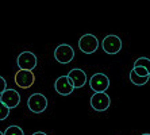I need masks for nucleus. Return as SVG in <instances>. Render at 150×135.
Instances as JSON below:
<instances>
[{"mask_svg": "<svg viewBox=\"0 0 150 135\" xmlns=\"http://www.w3.org/2000/svg\"><path fill=\"white\" fill-rule=\"evenodd\" d=\"M101 47L107 54H116L122 50V39L118 35H107L101 42Z\"/></svg>", "mask_w": 150, "mask_h": 135, "instance_id": "obj_4", "label": "nucleus"}, {"mask_svg": "<svg viewBox=\"0 0 150 135\" xmlns=\"http://www.w3.org/2000/svg\"><path fill=\"white\" fill-rule=\"evenodd\" d=\"M4 135H25V132L19 126H10L6 128Z\"/></svg>", "mask_w": 150, "mask_h": 135, "instance_id": "obj_14", "label": "nucleus"}, {"mask_svg": "<svg viewBox=\"0 0 150 135\" xmlns=\"http://www.w3.org/2000/svg\"><path fill=\"white\" fill-rule=\"evenodd\" d=\"M68 77H69L70 83H72V85H73L74 89H79V88H83L84 85H85V83H87V73L84 72L83 69H77V68H74V69H72L69 73L67 74Z\"/></svg>", "mask_w": 150, "mask_h": 135, "instance_id": "obj_10", "label": "nucleus"}, {"mask_svg": "<svg viewBox=\"0 0 150 135\" xmlns=\"http://www.w3.org/2000/svg\"><path fill=\"white\" fill-rule=\"evenodd\" d=\"M141 135H150V134H141Z\"/></svg>", "mask_w": 150, "mask_h": 135, "instance_id": "obj_20", "label": "nucleus"}, {"mask_svg": "<svg viewBox=\"0 0 150 135\" xmlns=\"http://www.w3.org/2000/svg\"><path fill=\"white\" fill-rule=\"evenodd\" d=\"M134 72L135 74H138L139 77H150V73L147 72L146 69H143V68H134Z\"/></svg>", "mask_w": 150, "mask_h": 135, "instance_id": "obj_16", "label": "nucleus"}, {"mask_svg": "<svg viewBox=\"0 0 150 135\" xmlns=\"http://www.w3.org/2000/svg\"><path fill=\"white\" fill-rule=\"evenodd\" d=\"M4 90H7V83H6L4 77L0 76V95L3 93Z\"/></svg>", "mask_w": 150, "mask_h": 135, "instance_id": "obj_17", "label": "nucleus"}, {"mask_svg": "<svg viewBox=\"0 0 150 135\" xmlns=\"http://www.w3.org/2000/svg\"><path fill=\"white\" fill-rule=\"evenodd\" d=\"M149 80H150V77H139L138 74H135V72H134V70H131V72H130V81H131L134 85H138V87L145 85Z\"/></svg>", "mask_w": 150, "mask_h": 135, "instance_id": "obj_12", "label": "nucleus"}, {"mask_svg": "<svg viewBox=\"0 0 150 135\" xmlns=\"http://www.w3.org/2000/svg\"><path fill=\"white\" fill-rule=\"evenodd\" d=\"M0 135H4V132H1V131H0Z\"/></svg>", "mask_w": 150, "mask_h": 135, "instance_id": "obj_19", "label": "nucleus"}, {"mask_svg": "<svg viewBox=\"0 0 150 135\" xmlns=\"http://www.w3.org/2000/svg\"><path fill=\"white\" fill-rule=\"evenodd\" d=\"M79 47L85 54H92L99 49V39L93 34H84L79 39Z\"/></svg>", "mask_w": 150, "mask_h": 135, "instance_id": "obj_2", "label": "nucleus"}, {"mask_svg": "<svg viewBox=\"0 0 150 135\" xmlns=\"http://www.w3.org/2000/svg\"><path fill=\"white\" fill-rule=\"evenodd\" d=\"M8 115H10V108L0 101V122L4 120V119H7Z\"/></svg>", "mask_w": 150, "mask_h": 135, "instance_id": "obj_15", "label": "nucleus"}, {"mask_svg": "<svg viewBox=\"0 0 150 135\" xmlns=\"http://www.w3.org/2000/svg\"><path fill=\"white\" fill-rule=\"evenodd\" d=\"M35 81V76L33 72H28V70H18L16 74H15V84H16L19 88L22 89H27L34 84Z\"/></svg>", "mask_w": 150, "mask_h": 135, "instance_id": "obj_9", "label": "nucleus"}, {"mask_svg": "<svg viewBox=\"0 0 150 135\" xmlns=\"http://www.w3.org/2000/svg\"><path fill=\"white\" fill-rule=\"evenodd\" d=\"M27 107L34 114H42L47 108V99L42 93H33L27 99Z\"/></svg>", "mask_w": 150, "mask_h": 135, "instance_id": "obj_1", "label": "nucleus"}, {"mask_svg": "<svg viewBox=\"0 0 150 135\" xmlns=\"http://www.w3.org/2000/svg\"><path fill=\"white\" fill-rule=\"evenodd\" d=\"M18 66L21 70H28V72H33V69H35L37 66V56L31 52H23L18 56Z\"/></svg>", "mask_w": 150, "mask_h": 135, "instance_id": "obj_5", "label": "nucleus"}, {"mask_svg": "<svg viewBox=\"0 0 150 135\" xmlns=\"http://www.w3.org/2000/svg\"><path fill=\"white\" fill-rule=\"evenodd\" d=\"M33 135H47V134H45V132H42V131H37V132H34Z\"/></svg>", "mask_w": 150, "mask_h": 135, "instance_id": "obj_18", "label": "nucleus"}, {"mask_svg": "<svg viewBox=\"0 0 150 135\" xmlns=\"http://www.w3.org/2000/svg\"><path fill=\"white\" fill-rule=\"evenodd\" d=\"M54 58H56L57 62L59 64H69L73 61L74 58V50L70 45L67 43H62L56 47L54 50Z\"/></svg>", "mask_w": 150, "mask_h": 135, "instance_id": "obj_3", "label": "nucleus"}, {"mask_svg": "<svg viewBox=\"0 0 150 135\" xmlns=\"http://www.w3.org/2000/svg\"><path fill=\"white\" fill-rule=\"evenodd\" d=\"M89 87L92 90H95V93L105 92L110 87V78L104 73H96L89 80Z\"/></svg>", "mask_w": 150, "mask_h": 135, "instance_id": "obj_6", "label": "nucleus"}, {"mask_svg": "<svg viewBox=\"0 0 150 135\" xmlns=\"http://www.w3.org/2000/svg\"><path fill=\"white\" fill-rule=\"evenodd\" d=\"M0 101L4 104V105H7L10 110L12 108H16L21 103V93L15 89H7L4 90L3 93L0 95Z\"/></svg>", "mask_w": 150, "mask_h": 135, "instance_id": "obj_8", "label": "nucleus"}, {"mask_svg": "<svg viewBox=\"0 0 150 135\" xmlns=\"http://www.w3.org/2000/svg\"><path fill=\"white\" fill-rule=\"evenodd\" d=\"M134 68H143V69H146L150 73V58H147V57L137 58L135 62H134Z\"/></svg>", "mask_w": 150, "mask_h": 135, "instance_id": "obj_13", "label": "nucleus"}, {"mask_svg": "<svg viewBox=\"0 0 150 135\" xmlns=\"http://www.w3.org/2000/svg\"><path fill=\"white\" fill-rule=\"evenodd\" d=\"M110 104H111V99H110V96L105 92L93 93L91 97V107L98 112L105 111L110 107Z\"/></svg>", "mask_w": 150, "mask_h": 135, "instance_id": "obj_7", "label": "nucleus"}, {"mask_svg": "<svg viewBox=\"0 0 150 135\" xmlns=\"http://www.w3.org/2000/svg\"><path fill=\"white\" fill-rule=\"evenodd\" d=\"M54 89H56L57 93L62 95V96H68L74 90L73 85L70 83V80L68 76H61L56 80L54 83Z\"/></svg>", "mask_w": 150, "mask_h": 135, "instance_id": "obj_11", "label": "nucleus"}]
</instances>
